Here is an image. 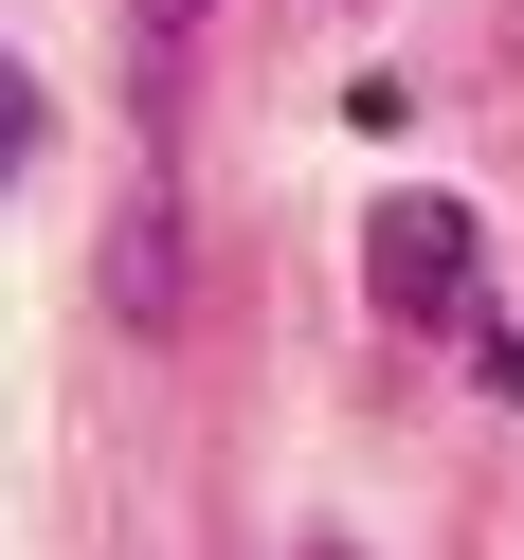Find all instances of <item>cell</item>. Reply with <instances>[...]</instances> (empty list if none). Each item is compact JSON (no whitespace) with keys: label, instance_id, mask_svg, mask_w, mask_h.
<instances>
[{"label":"cell","instance_id":"7a4b0ae2","mask_svg":"<svg viewBox=\"0 0 524 560\" xmlns=\"http://www.w3.org/2000/svg\"><path fill=\"white\" fill-rule=\"evenodd\" d=\"M109 326H182V199L109 218Z\"/></svg>","mask_w":524,"mask_h":560},{"label":"cell","instance_id":"6da1fadb","mask_svg":"<svg viewBox=\"0 0 524 560\" xmlns=\"http://www.w3.org/2000/svg\"><path fill=\"white\" fill-rule=\"evenodd\" d=\"M362 271H380V307H398V326H470V307H488V235H470V199H380Z\"/></svg>","mask_w":524,"mask_h":560},{"label":"cell","instance_id":"3957f363","mask_svg":"<svg viewBox=\"0 0 524 560\" xmlns=\"http://www.w3.org/2000/svg\"><path fill=\"white\" fill-rule=\"evenodd\" d=\"M127 19H145V73H163V55H182L199 19H218V0H127Z\"/></svg>","mask_w":524,"mask_h":560}]
</instances>
